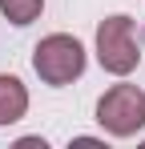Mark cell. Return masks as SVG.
<instances>
[{
    "label": "cell",
    "mask_w": 145,
    "mask_h": 149,
    "mask_svg": "<svg viewBox=\"0 0 145 149\" xmlns=\"http://www.w3.org/2000/svg\"><path fill=\"white\" fill-rule=\"evenodd\" d=\"M28 113V89L20 77L0 73V125H16Z\"/></svg>",
    "instance_id": "cell-4"
},
{
    "label": "cell",
    "mask_w": 145,
    "mask_h": 149,
    "mask_svg": "<svg viewBox=\"0 0 145 149\" xmlns=\"http://www.w3.org/2000/svg\"><path fill=\"white\" fill-rule=\"evenodd\" d=\"M0 12L16 28H24V24H32V20L45 12V0H0Z\"/></svg>",
    "instance_id": "cell-5"
},
{
    "label": "cell",
    "mask_w": 145,
    "mask_h": 149,
    "mask_svg": "<svg viewBox=\"0 0 145 149\" xmlns=\"http://www.w3.org/2000/svg\"><path fill=\"white\" fill-rule=\"evenodd\" d=\"M97 121L113 137H133L145 129V93L137 85H113L97 101Z\"/></svg>",
    "instance_id": "cell-3"
},
{
    "label": "cell",
    "mask_w": 145,
    "mask_h": 149,
    "mask_svg": "<svg viewBox=\"0 0 145 149\" xmlns=\"http://www.w3.org/2000/svg\"><path fill=\"white\" fill-rule=\"evenodd\" d=\"M85 45L77 40V36H69V32H52V36H45L36 49H32V69H36V77L45 81V85H52V89H61V85H72L77 77L85 73Z\"/></svg>",
    "instance_id": "cell-1"
},
{
    "label": "cell",
    "mask_w": 145,
    "mask_h": 149,
    "mask_svg": "<svg viewBox=\"0 0 145 149\" xmlns=\"http://www.w3.org/2000/svg\"><path fill=\"white\" fill-rule=\"evenodd\" d=\"M97 61H101V69L113 77H129L137 69V61H141V49H137V40H133V16H105L101 24H97Z\"/></svg>",
    "instance_id": "cell-2"
}]
</instances>
